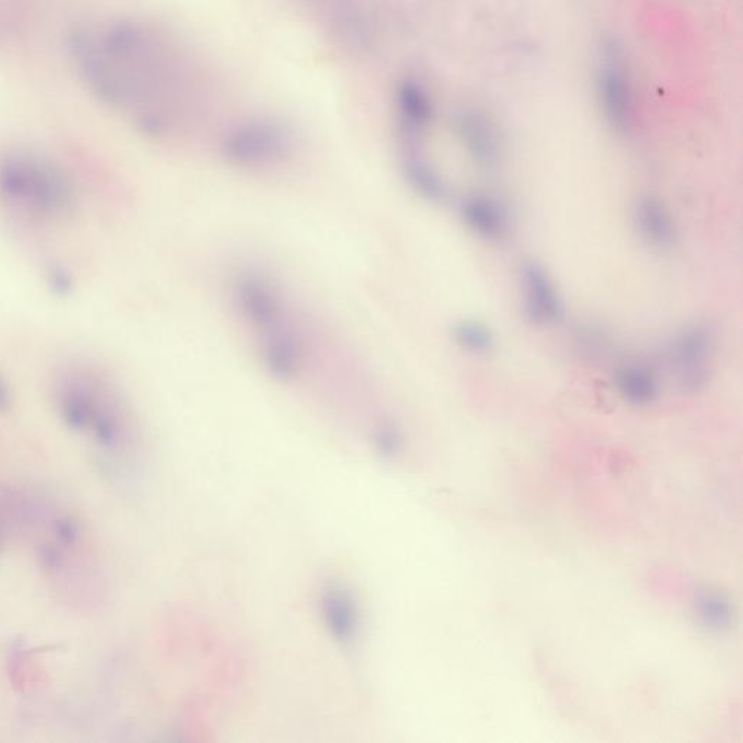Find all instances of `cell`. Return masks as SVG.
Instances as JSON below:
<instances>
[{"label":"cell","mask_w":743,"mask_h":743,"mask_svg":"<svg viewBox=\"0 0 743 743\" xmlns=\"http://www.w3.org/2000/svg\"><path fill=\"white\" fill-rule=\"evenodd\" d=\"M453 337L462 350L475 356L487 355L495 346L491 328L478 320H463L456 324Z\"/></svg>","instance_id":"4fadbf2b"},{"label":"cell","mask_w":743,"mask_h":743,"mask_svg":"<svg viewBox=\"0 0 743 743\" xmlns=\"http://www.w3.org/2000/svg\"><path fill=\"white\" fill-rule=\"evenodd\" d=\"M701 625L712 633L728 632L733 625V606L729 598L719 593H703L696 603Z\"/></svg>","instance_id":"7c38bea8"},{"label":"cell","mask_w":743,"mask_h":743,"mask_svg":"<svg viewBox=\"0 0 743 743\" xmlns=\"http://www.w3.org/2000/svg\"><path fill=\"white\" fill-rule=\"evenodd\" d=\"M523 310L527 320L536 326H558L564 321L565 307L558 286L548 270L536 260H524L519 269Z\"/></svg>","instance_id":"5b68a950"},{"label":"cell","mask_w":743,"mask_h":743,"mask_svg":"<svg viewBox=\"0 0 743 743\" xmlns=\"http://www.w3.org/2000/svg\"><path fill=\"white\" fill-rule=\"evenodd\" d=\"M600 95L604 114L611 127L626 131L632 117V92L625 64L616 45H607L603 69L600 72Z\"/></svg>","instance_id":"8992f818"},{"label":"cell","mask_w":743,"mask_h":743,"mask_svg":"<svg viewBox=\"0 0 743 743\" xmlns=\"http://www.w3.org/2000/svg\"><path fill=\"white\" fill-rule=\"evenodd\" d=\"M61 417L70 429L88 431L104 447H118L128 434L127 416L118 392L101 372L69 366L54 381Z\"/></svg>","instance_id":"6da1fadb"},{"label":"cell","mask_w":743,"mask_h":743,"mask_svg":"<svg viewBox=\"0 0 743 743\" xmlns=\"http://www.w3.org/2000/svg\"><path fill=\"white\" fill-rule=\"evenodd\" d=\"M613 381L620 397L633 407H648L658 398V375L648 363L632 360L619 366Z\"/></svg>","instance_id":"30bf717a"},{"label":"cell","mask_w":743,"mask_h":743,"mask_svg":"<svg viewBox=\"0 0 743 743\" xmlns=\"http://www.w3.org/2000/svg\"><path fill=\"white\" fill-rule=\"evenodd\" d=\"M397 106L405 143H416L433 119L429 93L420 83L405 80L398 86Z\"/></svg>","instance_id":"9c48e42d"},{"label":"cell","mask_w":743,"mask_h":743,"mask_svg":"<svg viewBox=\"0 0 743 743\" xmlns=\"http://www.w3.org/2000/svg\"><path fill=\"white\" fill-rule=\"evenodd\" d=\"M459 133L466 151L479 167L492 169L500 159V146L490 122L478 114H466L459 122Z\"/></svg>","instance_id":"8fae6325"},{"label":"cell","mask_w":743,"mask_h":743,"mask_svg":"<svg viewBox=\"0 0 743 743\" xmlns=\"http://www.w3.org/2000/svg\"><path fill=\"white\" fill-rule=\"evenodd\" d=\"M716 336L712 326H687L669 343L667 360L675 384L685 394H699L712 378Z\"/></svg>","instance_id":"3957f363"},{"label":"cell","mask_w":743,"mask_h":743,"mask_svg":"<svg viewBox=\"0 0 743 743\" xmlns=\"http://www.w3.org/2000/svg\"><path fill=\"white\" fill-rule=\"evenodd\" d=\"M318 613L327 635L344 651H353L362 639L363 609L352 587L330 581L318 594Z\"/></svg>","instance_id":"277c9868"},{"label":"cell","mask_w":743,"mask_h":743,"mask_svg":"<svg viewBox=\"0 0 743 743\" xmlns=\"http://www.w3.org/2000/svg\"><path fill=\"white\" fill-rule=\"evenodd\" d=\"M633 223L639 236L654 249H669L677 240V227L661 199L642 196L633 208Z\"/></svg>","instance_id":"ba28073f"},{"label":"cell","mask_w":743,"mask_h":743,"mask_svg":"<svg viewBox=\"0 0 743 743\" xmlns=\"http://www.w3.org/2000/svg\"><path fill=\"white\" fill-rule=\"evenodd\" d=\"M0 201L32 220L56 221L72 214L76 196L66 173L30 151L0 157Z\"/></svg>","instance_id":"7a4b0ae2"},{"label":"cell","mask_w":743,"mask_h":743,"mask_svg":"<svg viewBox=\"0 0 743 743\" xmlns=\"http://www.w3.org/2000/svg\"><path fill=\"white\" fill-rule=\"evenodd\" d=\"M459 214L463 224L478 237L498 241L507 236L510 224L506 208L491 195H466L459 204Z\"/></svg>","instance_id":"52a82bcc"}]
</instances>
